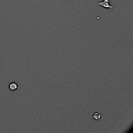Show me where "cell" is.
Segmentation results:
<instances>
[{"instance_id":"obj_1","label":"cell","mask_w":133,"mask_h":133,"mask_svg":"<svg viewBox=\"0 0 133 133\" xmlns=\"http://www.w3.org/2000/svg\"><path fill=\"white\" fill-rule=\"evenodd\" d=\"M96 4L105 9H114V7L110 5V0H103L102 2H99V3H96Z\"/></svg>"},{"instance_id":"obj_2","label":"cell","mask_w":133,"mask_h":133,"mask_svg":"<svg viewBox=\"0 0 133 133\" xmlns=\"http://www.w3.org/2000/svg\"><path fill=\"white\" fill-rule=\"evenodd\" d=\"M9 89L11 91H15L18 88V84H16V82H11L9 86Z\"/></svg>"},{"instance_id":"obj_3","label":"cell","mask_w":133,"mask_h":133,"mask_svg":"<svg viewBox=\"0 0 133 133\" xmlns=\"http://www.w3.org/2000/svg\"><path fill=\"white\" fill-rule=\"evenodd\" d=\"M101 115L99 112H95L93 115V118L95 120H99V119H101Z\"/></svg>"}]
</instances>
